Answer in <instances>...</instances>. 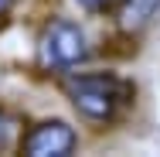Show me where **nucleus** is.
<instances>
[{
  "label": "nucleus",
  "instance_id": "nucleus-1",
  "mask_svg": "<svg viewBox=\"0 0 160 157\" xmlns=\"http://www.w3.org/2000/svg\"><path fill=\"white\" fill-rule=\"evenodd\" d=\"M65 96L72 99L82 120L96 126H112L133 109L136 86L119 72H68Z\"/></svg>",
  "mask_w": 160,
  "mask_h": 157
},
{
  "label": "nucleus",
  "instance_id": "nucleus-2",
  "mask_svg": "<svg viewBox=\"0 0 160 157\" xmlns=\"http://www.w3.org/2000/svg\"><path fill=\"white\" fill-rule=\"evenodd\" d=\"M92 55L89 48V34L78 21H68V17H51L41 34H38V62L44 72H75L78 65Z\"/></svg>",
  "mask_w": 160,
  "mask_h": 157
},
{
  "label": "nucleus",
  "instance_id": "nucleus-3",
  "mask_svg": "<svg viewBox=\"0 0 160 157\" xmlns=\"http://www.w3.org/2000/svg\"><path fill=\"white\" fill-rule=\"evenodd\" d=\"M75 147H78V133L65 120H41L21 140V150L28 157H68Z\"/></svg>",
  "mask_w": 160,
  "mask_h": 157
},
{
  "label": "nucleus",
  "instance_id": "nucleus-4",
  "mask_svg": "<svg viewBox=\"0 0 160 157\" xmlns=\"http://www.w3.org/2000/svg\"><path fill=\"white\" fill-rule=\"evenodd\" d=\"M112 14H116V28L123 34H129V38H136L157 21L160 0H119Z\"/></svg>",
  "mask_w": 160,
  "mask_h": 157
},
{
  "label": "nucleus",
  "instance_id": "nucleus-5",
  "mask_svg": "<svg viewBox=\"0 0 160 157\" xmlns=\"http://www.w3.org/2000/svg\"><path fill=\"white\" fill-rule=\"evenodd\" d=\"M82 10H89V14H106V10H112L116 7V0H75Z\"/></svg>",
  "mask_w": 160,
  "mask_h": 157
},
{
  "label": "nucleus",
  "instance_id": "nucleus-6",
  "mask_svg": "<svg viewBox=\"0 0 160 157\" xmlns=\"http://www.w3.org/2000/svg\"><path fill=\"white\" fill-rule=\"evenodd\" d=\"M10 137H14V120L7 113H0V150L10 144Z\"/></svg>",
  "mask_w": 160,
  "mask_h": 157
},
{
  "label": "nucleus",
  "instance_id": "nucleus-7",
  "mask_svg": "<svg viewBox=\"0 0 160 157\" xmlns=\"http://www.w3.org/2000/svg\"><path fill=\"white\" fill-rule=\"evenodd\" d=\"M10 7H14V0H0V24H3V17L10 14Z\"/></svg>",
  "mask_w": 160,
  "mask_h": 157
},
{
  "label": "nucleus",
  "instance_id": "nucleus-8",
  "mask_svg": "<svg viewBox=\"0 0 160 157\" xmlns=\"http://www.w3.org/2000/svg\"><path fill=\"white\" fill-rule=\"evenodd\" d=\"M116 3H119V0H116ZM112 10H116V7H112Z\"/></svg>",
  "mask_w": 160,
  "mask_h": 157
}]
</instances>
